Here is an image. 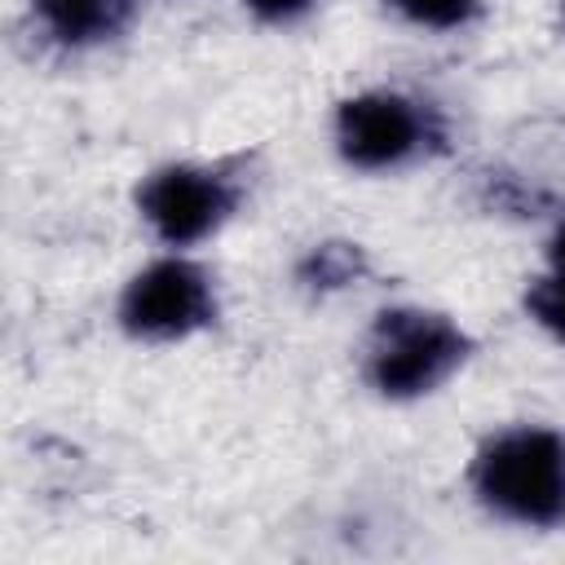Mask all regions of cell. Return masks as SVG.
Instances as JSON below:
<instances>
[{"label":"cell","instance_id":"1","mask_svg":"<svg viewBox=\"0 0 565 565\" xmlns=\"http://www.w3.org/2000/svg\"><path fill=\"white\" fill-rule=\"evenodd\" d=\"M472 486L486 508L521 525L565 521V437L552 428L499 433L472 463Z\"/></svg>","mask_w":565,"mask_h":565},{"label":"cell","instance_id":"2","mask_svg":"<svg viewBox=\"0 0 565 565\" xmlns=\"http://www.w3.org/2000/svg\"><path fill=\"white\" fill-rule=\"evenodd\" d=\"M468 358V335L428 309H384L371 327L366 371L384 397L433 393Z\"/></svg>","mask_w":565,"mask_h":565},{"label":"cell","instance_id":"3","mask_svg":"<svg viewBox=\"0 0 565 565\" xmlns=\"http://www.w3.org/2000/svg\"><path fill=\"white\" fill-rule=\"evenodd\" d=\"M212 313H216V300H212L207 274L190 260H159L141 269L119 300L124 327L141 340H181L207 327Z\"/></svg>","mask_w":565,"mask_h":565},{"label":"cell","instance_id":"4","mask_svg":"<svg viewBox=\"0 0 565 565\" xmlns=\"http://www.w3.org/2000/svg\"><path fill=\"white\" fill-rule=\"evenodd\" d=\"M137 203L150 230L163 243L181 247V243H199L230 216L234 190L203 168H163L137 190Z\"/></svg>","mask_w":565,"mask_h":565},{"label":"cell","instance_id":"5","mask_svg":"<svg viewBox=\"0 0 565 565\" xmlns=\"http://www.w3.org/2000/svg\"><path fill=\"white\" fill-rule=\"evenodd\" d=\"M335 141L340 154L358 168H388L419 150L424 141V115L415 102L397 93H362L349 97L335 115Z\"/></svg>","mask_w":565,"mask_h":565},{"label":"cell","instance_id":"6","mask_svg":"<svg viewBox=\"0 0 565 565\" xmlns=\"http://www.w3.org/2000/svg\"><path fill=\"white\" fill-rule=\"evenodd\" d=\"M137 0H35L40 18L49 22L53 35L84 44V40H102L110 31L124 26V18L132 13Z\"/></svg>","mask_w":565,"mask_h":565},{"label":"cell","instance_id":"7","mask_svg":"<svg viewBox=\"0 0 565 565\" xmlns=\"http://www.w3.org/2000/svg\"><path fill=\"white\" fill-rule=\"evenodd\" d=\"M362 274V252L349 243H322L309 252V260L300 265V278L309 287H344Z\"/></svg>","mask_w":565,"mask_h":565},{"label":"cell","instance_id":"8","mask_svg":"<svg viewBox=\"0 0 565 565\" xmlns=\"http://www.w3.org/2000/svg\"><path fill=\"white\" fill-rule=\"evenodd\" d=\"M525 309L534 313L539 327H547L556 340H565V274H547L525 291Z\"/></svg>","mask_w":565,"mask_h":565},{"label":"cell","instance_id":"9","mask_svg":"<svg viewBox=\"0 0 565 565\" xmlns=\"http://www.w3.org/2000/svg\"><path fill=\"white\" fill-rule=\"evenodd\" d=\"M388 4H393L402 18L419 22V26L446 31V26H463V22L477 13L481 0H388Z\"/></svg>","mask_w":565,"mask_h":565},{"label":"cell","instance_id":"10","mask_svg":"<svg viewBox=\"0 0 565 565\" xmlns=\"http://www.w3.org/2000/svg\"><path fill=\"white\" fill-rule=\"evenodd\" d=\"M313 0H247V9H256L260 18H269V22H287V18H296V13H305Z\"/></svg>","mask_w":565,"mask_h":565},{"label":"cell","instance_id":"11","mask_svg":"<svg viewBox=\"0 0 565 565\" xmlns=\"http://www.w3.org/2000/svg\"><path fill=\"white\" fill-rule=\"evenodd\" d=\"M547 256H552V269H556V274H565V225L552 234V247H547Z\"/></svg>","mask_w":565,"mask_h":565}]
</instances>
